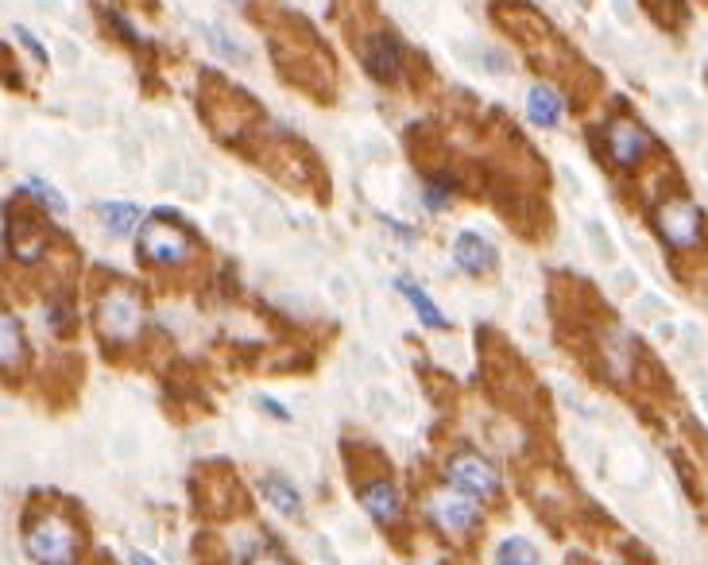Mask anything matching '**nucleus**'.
Returning <instances> with one entry per match:
<instances>
[{"mask_svg":"<svg viewBox=\"0 0 708 565\" xmlns=\"http://www.w3.org/2000/svg\"><path fill=\"white\" fill-rule=\"evenodd\" d=\"M24 546L35 565H74L82 550V535L62 515H39L24 531Z\"/></svg>","mask_w":708,"mask_h":565,"instance_id":"f257e3e1","label":"nucleus"},{"mask_svg":"<svg viewBox=\"0 0 708 565\" xmlns=\"http://www.w3.org/2000/svg\"><path fill=\"white\" fill-rule=\"evenodd\" d=\"M140 322H144L140 298L132 295V291H124V287L109 291V295L97 302V329L109 341H132L140 333Z\"/></svg>","mask_w":708,"mask_h":565,"instance_id":"f03ea898","label":"nucleus"},{"mask_svg":"<svg viewBox=\"0 0 708 565\" xmlns=\"http://www.w3.org/2000/svg\"><path fill=\"white\" fill-rule=\"evenodd\" d=\"M449 480L457 492H465L472 500H488L500 492V473L480 457V453H453L449 457Z\"/></svg>","mask_w":708,"mask_h":565,"instance_id":"7ed1b4c3","label":"nucleus"},{"mask_svg":"<svg viewBox=\"0 0 708 565\" xmlns=\"http://www.w3.org/2000/svg\"><path fill=\"white\" fill-rule=\"evenodd\" d=\"M190 252H194V244L190 237L175 229V225H167V221H148L144 225V233H140V256L148 260V264H182V260H190Z\"/></svg>","mask_w":708,"mask_h":565,"instance_id":"20e7f679","label":"nucleus"},{"mask_svg":"<svg viewBox=\"0 0 708 565\" xmlns=\"http://www.w3.org/2000/svg\"><path fill=\"white\" fill-rule=\"evenodd\" d=\"M658 229L670 248H693L705 237V217L693 202H666L658 209Z\"/></svg>","mask_w":708,"mask_h":565,"instance_id":"39448f33","label":"nucleus"},{"mask_svg":"<svg viewBox=\"0 0 708 565\" xmlns=\"http://www.w3.org/2000/svg\"><path fill=\"white\" fill-rule=\"evenodd\" d=\"M476 515H480V500H472L465 492H457V488H449V492H434L430 496V519L449 531V535H461V531H469L472 523H476Z\"/></svg>","mask_w":708,"mask_h":565,"instance_id":"423d86ee","label":"nucleus"},{"mask_svg":"<svg viewBox=\"0 0 708 565\" xmlns=\"http://www.w3.org/2000/svg\"><path fill=\"white\" fill-rule=\"evenodd\" d=\"M4 225H8V248L16 260L35 264L43 256V244H47V229L31 217L28 209H4Z\"/></svg>","mask_w":708,"mask_h":565,"instance_id":"0eeeda50","label":"nucleus"},{"mask_svg":"<svg viewBox=\"0 0 708 565\" xmlns=\"http://www.w3.org/2000/svg\"><path fill=\"white\" fill-rule=\"evenodd\" d=\"M360 62L380 82H395L403 74V51H399V43L387 31H372V35L360 39Z\"/></svg>","mask_w":708,"mask_h":565,"instance_id":"6e6552de","label":"nucleus"},{"mask_svg":"<svg viewBox=\"0 0 708 565\" xmlns=\"http://www.w3.org/2000/svg\"><path fill=\"white\" fill-rule=\"evenodd\" d=\"M604 144H608V155H612L616 167H635V163L647 155L650 136H647V128H639L631 117H620L608 124V140H604Z\"/></svg>","mask_w":708,"mask_h":565,"instance_id":"1a4fd4ad","label":"nucleus"},{"mask_svg":"<svg viewBox=\"0 0 708 565\" xmlns=\"http://www.w3.org/2000/svg\"><path fill=\"white\" fill-rule=\"evenodd\" d=\"M453 256H457V264L465 271H492L496 268V244L484 237V233H457V244H453Z\"/></svg>","mask_w":708,"mask_h":565,"instance_id":"9d476101","label":"nucleus"},{"mask_svg":"<svg viewBox=\"0 0 708 565\" xmlns=\"http://www.w3.org/2000/svg\"><path fill=\"white\" fill-rule=\"evenodd\" d=\"M360 504H364V511H368L372 519H380V523H395V519H399V492H395V484L384 480V476L360 484Z\"/></svg>","mask_w":708,"mask_h":565,"instance_id":"9b49d317","label":"nucleus"},{"mask_svg":"<svg viewBox=\"0 0 708 565\" xmlns=\"http://www.w3.org/2000/svg\"><path fill=\"white\" fill-rule=\"evenodd\" d=\"M24 329L20 322L12 318V314H4L0 318V357H4V372H12V368H20L24 364Z\"/></svg>","mask_w":708,"mask_h":565,"instance_id":"f8f14e48","label":"nucleus"},{"mask_svg":"<svg viewBox=\"0 0 708 565\" xmlns=\"http://www.w3.org/2000/svg\"><path fill=\"white\" fill-rule=\"evenodd\" d=\"M527 109H531V120L534 124H542V128H554L561 117V97L550 86H534L527 93Z\"/></svg>","mask_w":708,"mask_h":565,"instance_id":"ddd939ff","label":"nucleus"},{"mask_svg":"<svg viewBox=\"0 0 708 565\" xmlns=\"http://www.w3.org/2000/svg\"><path fill=\"white\" fill-rule=\"evenodd\" d=\"M399 291L407 295V302L414 306V314L422 318V326H430V329H442L445 326V318H442V310L430 302V295L418 287V283H411V279H399Z\"/></svg>","mask_w":708,"mask_h":565,"instance_id":"4468645a","label":"nucleus"},{"mask_svg":"<svg viewBox=\"0 0 708 565\" xmlns=\"http://www.w3.org/2000/svg\"><path fill=\"white\" fill-rule=\"evenodd\" d=\"M264 500L275 507L279 515H298V511H302V500H298V492L291 488V484H287V480H283V476H267V480H264Z\"/></svg>","mask_w":708,"mask_h":565,"instance_id":"2eb2a0df","label":"nucleus"},{"mask_svg":"<svg viewBox=\"0 0 708 565\" xmlns=\"http://www.w3.org/2000/svg\"><path fill=\"white\" fill-rule=\"evenodd\" d=\"M496 565H538V550L523 535H511L496 550Z\"/></svg>","mask_w":708,"mask_h":565,"instance_id":"dca6fc26","label":"nucleus"},{"mask_svg":"<svg viewBox=\"0 0 708 565\" xmlns=\"http://www.w3.org/2000/svg\"><path fill=\"white\" fill-rule=\"evenodd\" d=\"M97 213H101V221H105L113 233H128V229L136 225V217H140V209L132 206V202H101Z\"/></svg>","mask_w":708,"mask_h":565,"instance_id":"f3484780","label":"nucleus"},{"mask_svg":"<svg viewBox=\"0 0 708 565\" xmlns=\"http://www.w3.org/2000/svg\"><path fill=\"white\" fill-rule=\"evenodd\" d=\"M28 190H31V194H39V198H43V206L51 209V213H66V198H62V194L55 190V186H51V182L28 179Z\"/></svg>","mask_w":708,"mask_h":565,"instance_id":"a211bd4d","label":"nucleus"},{"mask_svg":"<svg viewBox=\"0 0 708 565\" xmlns=\"http://www.w3.org/2000/svg\"><path fill=\"white\" fill-rule=\"evenodd\" d=\"M244 565H287V558H283V554H279L271 542H260V546L248 554V562H244Z\"/></svg>","mask_w":708,"mask_h":565,"instance_id":"6ab92c4d","label":"nucleus"},{"mask_svg":"<svg viewBox=\"0 0 708 565\" xmlns=\"http://www.w3.org/2000/svg\"><path fill=\"white\" fill-rule=\"evenodd\" d=\"M16 39H24V43H28V51H31V55H35V59H43V62H47V51H43V43H39V39H35V35H31L28 28H16Z\"/></svg>","mask_w":708,"mask_h":565,"instance_id":"aec40b11","label":"nucleus"},{"mask_svg":"<svg viewBox=\"0 0 708 565\" xmlns=\"http://www.w3.org/2000/svg\"><path fill=\"white\" fill-rule=\"evenodd\" d=\"M445 198H449V190H445V186H430V190H426V202H430V209H442Z\"/></svg>","mask_w":708,"mask_h":565,"instance_id":"412c9836","label":"nucleus"},{"mask_svg":"<svg viewBox=\"0 0 708 565\" xmlns=\"http://www.w3.org/2000/svg\"><path fill=\"white\" fill-rule=\"evenodd\" d=\"M260 407H267V411H271L275 418H291L287 411H283V407H279V403H271V399H260Z\"/></svg>","mask_w":708,"mask_h":565,"instance_id":"4be33fe9","label":"nucleus"},{"mask_svg":"<svg viewBox=\"0 0 708 565\" xmlns=\"http://www.w3.org/2000/svg\"><path fill=\"white\" fill-rule=\"evenodd\" d=\"M128 565H155L148 558V554H140V550H132V554H128Z\"/></svg>","mask_w":708,"mask_h":565,"instance_id":"5701e85b","label":"nucleus"}]
</instances>
